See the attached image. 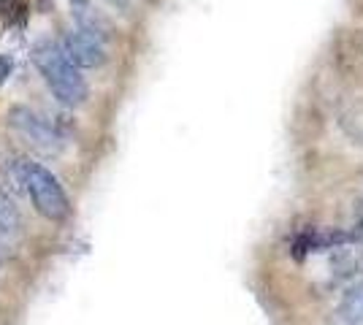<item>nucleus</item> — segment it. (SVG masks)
<instances>
[{"label": "nucleus", "mask_w": 363, "mask_h": 325, "mask_svg": "<svg viewBox=\"0 0 363 325\" xmlns=\"http://www.w3.org/2000/svg\"><path fill=\"white\" fill-rule=\"evenodd\" d=\"M6 127L22 141L28 149L44 157H57L62 152V133L49 117L30 106H11L6 111Z\"/></svg>", "instance_id": "nucleus-3"}, {"label": "nucleus", "mask_w": 363, "mask_h": 325, "mask_svg": "<svg viewBox=\"0 0 363 325\" xmlns=\"http://www.w3.org/2000/svg\"><path fill=\"white\" fill-rule=\"evenodd\" d=\"M336 325H363V282L342 295L336 307Z\"/></svg>", "instance_id": "nucleus-6"}, {"label": "nucleus", "mask_w": 363, "mask_h": 325, "mask_svg": "<svg viewBox=\"0 0 363 325\" xmlns=\"http://www.w3.org/2000/svg\"><path fill=\"white\" fill-rule=\"evenodd\" d=\"M22 241V215L16 203L0 190V249H14Z\"/></svg>", "instance_id": "nucleus-5"}, {"label": "nucleus", "mask_w": 363, "mask_h": 325, "mask_svg": "<svg viewBox=\"0 0 363 325\" xmlns=\"http://www.w3.org/2000/svg\"><path fill=\"white\" fill-rule=\"evenodd\" d=\"M11 68H14V57L11 55H0V84L9 79Z\"/></svg>", "instance_id": "nucleus-7"}, {"label": "nucleus", "mask_w": 363, "mask_h": 325, "mask_svg": "<svg viewBox=\"0 0 363 325\" xmlns=\"http://www.w3.org/2000/svg\"><path fill=\"white\" fill-rule=\"evenodd\" d=\"M16 179L19 185L25 187L28 198L33 201L35 212L52 222H62L65 217L71 215V203H68V195L62 190L60 179L52 173L49 169H44L41 163H35L30 157H22L16 160Z\"/></svg>", "instance_id": "nucleus-2"}, {"label": "nucleus", "mask_w": 363, "mask_h": 325, "mask_svg": "<svg viewBox=\"0 0 363 325\" xmlns=\"http://www.w3.org/2000/svg\"><path fill=\"white\" fill-rule=\"evenodd\" d=\"M60 47L76 68H101V65L106 62V47H104V38H101V33L90 30V28L71 30L60 41Z\"/></svg>", "instance_id": "nucleus-4"}, {"label": "nucleus", "mask_w": 363, "mask_h": 325, "mask_svg": "<svg viewBox=\"0 0 363 325\" xmlns=\"http://www.w3.org/2000/svg\"><path fill=\"white\" fill-rule=\"evenodd\" d=\"M30 60L35 71L44 76L46 87L62 106H82L87 101V95H90L87 81L82 76V71L68 60V55L62 52L57 41H52V38L35 41L30 49Z\"/></svg>", "instance_id": "nucleus-1"}]
</instances>
